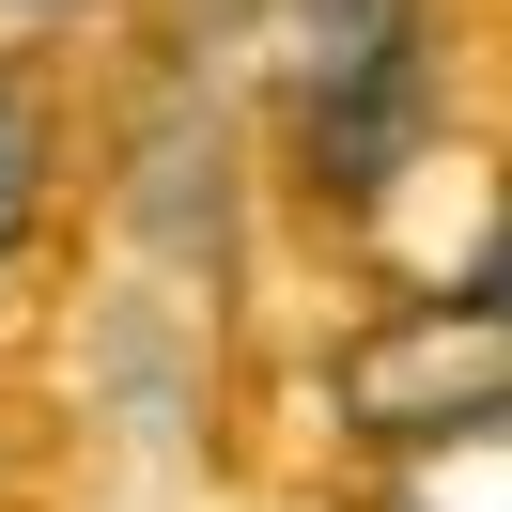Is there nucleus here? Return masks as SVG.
<instances>
[{
  "label": "nucleus",
  "mask_w": 512,
  "mask_h": 512,
  "mask_svg": "<svg viewBox=\"0 0 512 512\" xmlns=\"http://www.w3.org/2000/svg\"><path fill=\"white\" fill-rule=\"evenodd\" d=\"M497 404H512V311L497 295L481 311H404V326H373L342 357V419L388 435V450L450 435V419H497Z\"/></svg>",
  "instance_id": "f257e3e1"
},
{
  "label": "nucleus",
  "mask_w": 512,
  "mask_h": 512,
  "mask_svg": "<svg viewBox=\"0 0 512 512\" xmlns=\"http://www.w3.org/2000/svg\"><path fill=\"white\" fill-rule=\"evenodd\" d=\"M388 512H512V404H497V419H450V435H419L404 481H388Z\"/></svg>",
  "instance_id": "f03ea898"
},
{
  "label": "nucleus",
  "mask_w": 512,
  "mask_h": 512,
  "mask_svg": "<svg viewBox=\"0 0 512 512\" xmlns=\"http://www.w3.org/2000/svg\"><path fill=\"white\" fill-rule=\"evenodd\" d=\"M32 218H47V94L0 63V249H16Z\"/></svg>",
  "instance_id": "7ed1b4c3"
},
{
  "label": "nucleus",
  "mask_w": 512,
  "mask_h": 512,
  "mask_svg": "<svg viewBox=\"0 0 512 512\" xmlns=\"http://www.w3.org/2000/svg\"><path fill=\"white\" fill-rule=\"evenodd\" d=\"M481 295H497V311H512V218H497V264H481Z\"/></svg>",
  "instance_id": "20e7f679"
}]
</instances>
